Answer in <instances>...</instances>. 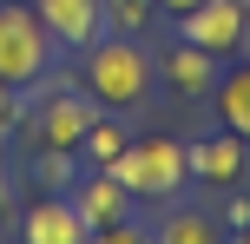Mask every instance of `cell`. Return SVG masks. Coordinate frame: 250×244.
<instances>
[{"mask_svg":"<svg viewBox=\"0 0 250 244\" xmlns=\"http://www.w3.org/2000/svg\"><path fill=\"white\" fill-rule=\"evenodd\" d=\"M178 33L191 40V46H204V53H244L250 46V7L244 0H198L191 13H178Z\"/></svg>","mask_w":250,"mask_h":244,"instance_id":"cell-4","label":"cell"},{"mask_svg":"<svg viewBox=\"0 0 250 244\" xmlns=\"http://www.w3.org/2000/svg\"><path fill=\"white\" fill-rule=\"evenodd\" d=\"M92 119H99L92 92H86V99H73V92H46L40 112H33V139H40V152H79V139H86Z\"/></svg>","mask_w":250,"mask_h":244,"instance_id":"cell-5","label":"cell"},{"mask_svg":"<svg viewBox=\"0 0 250 244\" xmlns=\"http://www.w3.org/2000/svg\"><path fill=\"white\" fill-rule=\"evenodd\" d=\"M73 205H79V218H86V231H92V238H119V224L132 218V192H125L112 172L86 178V185L73 192Z\"/></svg>","mask_w":250,"mask_h":244,"instance_id":"cell-7","label":"cell"},{"mask_svg":"<svg viewBox=\"0 0 250 244\" xmlns=\"http://www.w3.org/2000/svg\"><path fill=\"white\" fill-rule=\"evenodd\" d=\"M211 92H217V119H224L237 139H250V66H230Z\"/></svg>","mask_w":250,"mask_h":244,"instance_id":"cell-11","label":"cell"},{"mask_svg":"<svg viewBox=\"0 0 250 244\" xmlns=\"http://www.w3.org/2000/svg\"><path fill=\"white\" fill-rule=\"evenodd\" d=\"M185 158H191V178L198 185H237L244 172H250V139H237V132H211V139H198V145H185Z\"/></svg>","mask_w":250,"mask_h":244,"instance_id":"cell-6","label":"cell"},{"mask_svg":"<svg viewBox=\"0 0 250 244\" xmlns=\"http://www.w3.org/2000/svg\"><path fill=\"white\" fill-rule=\"evenodd\" d=\"M158 79H165L171 92H185V99H204V92L217 86V53H204V46H191V40H178V46H165Z\"/></svg>","mask_w":250,"mask_h":244,"instance_id":"cell-9","label":"cell"},{"mask_svg":"<svg viewBox=\"0 0 250 244\" xmlns=\"http://www.w3.org/2000/svg\"><path fill=\"white\" fill-rule=\"evenodd\" d=\"M46 73H53V33H46V20H40V7L0 0V79L26 92Z\"/></svg>","mask_w":250,"mask_h":244,"instance_id":"cell-3","label":"cell"},{"mask_svg":"<svg viewBox=\"0 0 250 244\" xmlns=\"http://www.w3.org/2000/svg\"><path fill=\"white\" fill-rule=\"evenodd\" d=\"M99 7H105V33H145L158 0H99Z\"/></svg>","mask_w":250,"mask_h":244,"instance_id":"cell-13","label":"cell"},{"mask_svg":"<svg viewBox=\"0 0 250 244\" xmlns=\"http://www.w3.org/2000/svg\"><path fill=\"white\" fill-rule=\"evenodd\" d=\"M20 238L26 244H79V238H92V231H86V218H79L73 198H40V205H26Z\"/></svg>","mask_w":250,"mask_h":244,"instance_id":"cell-10","label":"cell"},{"mask_svg":"<svg viewBox=\"0 0 250 244\" xmlns=\"http://www.w3.org/2000/svg\"><path fill=\"white\" fill-rule=\"evenodd\" d=\"M13 119H20V86H7V79H0V132H7Z\"/></svg>","mask_w":250,"mask_h":244,"instance_id":"cell-15","label":"cell"},{"mask_svg":"<svg viewBox=\"0 0 250 244\" xmlns=\"http://www.w3.org/2000/svg\"><path fill=\"white\" fill-rule=\"evenodd\" d=\"M211 238H217V224L211 218H191V211L165 224V244H211Z\"/></svg>","mask_w":250,"mask_h":244,"instance_id":"cell-14","label":"cell"},{"mask_svg":"<svg viewBox=\"0 0 250 244\" xmlns=\"http://www.w3.org/2000/svg\"><path fill=\"white\" fill-rule=\"evenodd\" d=\"M244 7H250V0H244Z\"/></svg>","mask_w":250,"mask_h":244,"instance_id":"cell-17","label":"cell"},{"mask_svg":"<svg viewBox=\"0 0 250 244\" xmlns=\"http://www.w3.org/2000/svg\"><path fill=\"white\" fill-rule=\"evenodd\" d=\"M191 7H198V0H158V13H171V20H178V13H191Z\"/></svg>","mask_w":250,"mask_h":244,"instance_id":"cell-16","label":"cell"},{"mask_svg":"<svg viewBox=\"0 0 250 244\" xmlns=\"http://www.w3.org/2000/svg\"><path fill=\"white\" fill-rule=\"evenodd\" d=\"M40 20H46L53 46H79V53L105 33V7L99 0H40Z\"/></svg>","mask_w":250,"mask_h":244,"instance_id":"cell-8","label":"cell"},{"mask_svg":"<svg viewBox=\"0 0 250 244\" xmlns=\"http://www.w3.org/2000/svg\"><path fill=\"white\" fill-rule=\"evenodd\" d=\"M125 145H132V132H125V126H112V119H92V126H86V139H79V152H86L92 165L105 172V165L125 152Z\"/></svg>","mask_w":250,"mask_h":244,"instance_id":"cell-12","label":"cell"},{"mask_svg":"<svg viewBox=\"0 0 250 244\" xmlns=\"http://www.w3.org/2000/svg\"><path fill=\"white\" fill-rule=\"evenodd\" d=\"M244 53H250V46H244Z\"/></svg>","mask_w":250,"mask_h":244,"instance_id":"cell-18","label":"cell"},{"mask_svg":"<svg viewBox=\"0 0 250 244\" xmlns=\"http://www.w3.org/2000/svg\"><path fill=\"white\" fill-rule=\"evenodd\" d=\"M158 86V60L138 46V33H99L86 46V92L105 106H145Z\"/></svg>","mask_w":250,"mask_h":244,"instance_id":"cell-1","label":"cell"},{"mask_svg":"<svg viewBox=\"0 0 250 244\" xmlns=\"http://www.w3.org/2000/svg\"><path fill=\"white\" fill-rule=\"evenodd\" d=\"M105 172H112L132 198H178L191 185V158H185L178 139H132Z\"/></svg>","mask_w":250,"mask_h":244,"instance_id":"cell-2","label":"cell"}]
</instances>
